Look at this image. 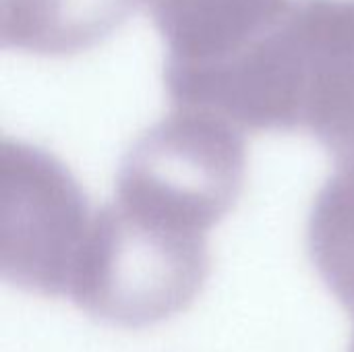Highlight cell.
Here are the masks:
<instances>
[{
    "instance_id": "cell-7",
    "label": "cell",
    "mask_w": 354,
    "mask_h": 352,
    "mask_svg": "<svg viewBox=\"0 0 354 352\" xmlns=\"http://www.w3.org/2000/svg\"><path fill=\"white\" fill-rule=\"evenodd\" d=\"M307 241L322 280L354 315V162L336 164L319 189Z\"/></svg>"
},
{
    "instance_id": "cell-1",
    "label": "cell",
    "mask_w": 354,
    "mask_h": 352,
    "mask_svg": "<svg viewBox=\"0 0 354 352\" xmlns=\"http://www.w3.org/2000/svg\"><path fill=\"white\" fill-rule=\"evenodd\" d=\"M193 100L243 133L303 131L354 162V0H290L261 33L205 64Z\"/></svg>"
},
{
    "instance_id": "cell-8",
    "label": "cell",
    "mask_w": 354,
    "mask_h": 352,
    "mask_svg": "<svg viewBox=\"0 0 354 352\" xmlns=\"http://www.w3.org/2000/svg\"><path fill=\"white\" fill-rule=\"evenodd\" d=\"M351 352H354V338H353V346H351Z\"/></svg>"
},
{
    "instance_id": "cell-3",
    "label": "cell",
    "mask_w": 354,
    "mask_h": 352,
    "mask_svg": "<svg viewBox=\"0 0 354 352\" xmlns=\"http://www.w3.org/2000/svg\"><path fill=\"white\" fill-rule=\"evenodd\" d=\"M247 180L243 131L193 106L141 133L116 176V201L170 226L207 234L228 216Z\"/></svg>"
},
{
    "instance_id": "cell-6",
    "label": "cell",
    "mask_w": 354,
    "mask_h": 352,
    "mask_svg": "<svg viewBox=\"0 0 354 352\" xmlns=\"http://www.w3.org/2000/svg\"><path fill=\"white\" fill-rule=\"evenodd\" d=\"M139 0H0L4 48L64 58L108 39Z\"/></svg>"
},
{
    "instance_id": "cell-2",
    "label": "cell",
    "mask_w": 354,
    "mask_h": 352,
    "mask_svg": "<svg viewBox=\"0 0 354 352\" xmlns=\"http://www.w3.org/2000/svg\"><path fill=\"white\" fill-rule=\"evenodd\" d=\"M209 274L207 234L112 201L93 214L71 297L112 324L137 328L187 309Z\"/></svg>"
},
{
    "instance_id": "cell-5",
    "label": "cell",
    "mask_w": 354,
    "mask_h": 352,
    "mask_svg": "<svg viewBox=\"0 0 354 352\" xmlns=\"http://www.w3.org/2000/svg\"><path fill=\"white\" fill-rule=\"evenodd\" d=\"M290 0H139L166 41V64L224 58L261 33Z\"/></svg>"
},
{
    "instance_id": "cell-4",
    "label": "cell",
    "mask_w": 354,
    "mask_h": 352,
    "mask_svg": "<svg viewBox=\"0 0 354 352\" xmlns=\"http://www.w3.org/2000/svg\"><path fill=\"white\" fill-rule=\"evenodd\" d=\"M93 214L71 170L46 149L0 145V272L23 290L68 295Z\"/></svg>"
}]
</instances>
